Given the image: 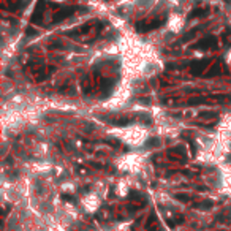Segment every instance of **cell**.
I'll return each instance as SVG.
<instances>
[{
	"label": "cell",
	"mask_w": 231,
	"mask_h": 231,
	"mask_svg": "<svg viewBox=\"0 0 231 231\" xmlns=\"http://www.w3.org/2000/svg\"><path fill=\"white\" fill-rule=\"evenodd\" d=\"M122 54L125 81L146 79L162 71V60L157 57L152 46L136 38L127 36L119 43Z\"/></svg>",
	"instance_id": "1"
},
{
	"label": "cell",
	"mask_w": 231,
	"mask_h": 231,
	"mask_svg": "<svg viewBox=\"0 0 231 231\" xmlns=\"http://www.w3.org/2000/svg\"><path fill=\"white\" fill-rule=\"evenodd\" d=\"M119 141H122L132 147L143 146L147 140H149V130L141 125V124H132L127 127H117L114 130H111Z\"/></svg>",
	"instance_id": "2"
},
{
	"label": "cell",
	"mask_w": 231,
	"mask_h": 231,
	"mask_svg": "<svg viewBox=\"0 0 231 231\" xmlns=\"http://www.w3.org/2000/svg\"><path fill=\"white\" fill-rule=\"evenodd\" d=\"M184 24H185V14L177 10H173V13H170L168 22H166V30L171 33H179L184 29Z\"/></svg>",
	"instance_id": "3"
},
{
	"label": "cell",
	"mask_w": 231,
	"mask_h": 231,
	"mask_svg": "<svg viewBox=\"0 0 231 231\" xmlns=\"http://www.w3.org/2000/svg\"><path fill=\"white\" fill-rule=\"evenodd\" d=\"M225 63H226L228 67H231V48L225 52Z\"/></svg>",
	"instance_id": "4"
}]
</instances>
